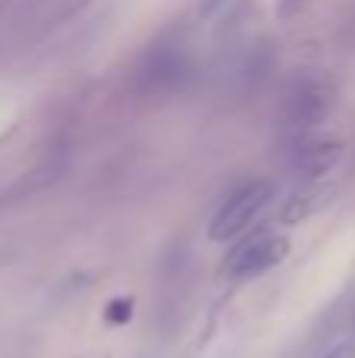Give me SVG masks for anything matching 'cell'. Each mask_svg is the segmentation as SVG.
I'll return each mask as SVG.
<instances>
[{
	"mask_svg": "<svg viewBox=\"0 0 355 358\" xmlns=\"http://www.w3.org/2000/svg\"><path fill=\"white\" fill-rule=\"evenodd\" d=\"M274 201V185L258 179V182H245L242 189H236L224 204L217 208L211 227H208V236L214 242H226L242 236L252 223L261 217V210H268V204Z\"/></svg>",
	"mask_w": 355,
	"mask_h": 358,
	"instance_id": "obj_1",
	"label": "cell"
},
{
	"mask_svg": "<svg viewBox=\"0 0 355 358\" xmlns=\"http://www.w3.org/2000/svg\"><path fill=\"white\" fill-rule=\"evenodd\" d=\"M321 358H355V343L352 340H340V343H333L331 349H327Z\"/></svg>",
	"mask_w": 355,
	"mask_h": 358,
	"instance_id": "obj_5",
	"label": "cell"
},
{
	"mask_svg": "<svg viewBox=\"0 0 355 358\" xmlns=\"http://www.w3.org/2000/svg\"><path fill=\"white\" fill-rule=\"evenodd\" d=\"M289 255V239L280 233H270V229H261V233L242 239L230 255H226L224 273L230 280H255L261 273L274 271L283 258Z\"/></svg>",
	"mask_w": 355,
	"mask_h": 358,
	"instance_id": "obj_2",
	"label": "cell"
},
{
	"mask_svg": "<svg viewBox=\"0 0 355 358\" xmlns=\"http://www.w3.org/2000/svg\"><path fill=\"white\" fill-rule=\"evenodd\" d=\"M333 107V85L321 76H299L287 92V120L293 129L305 132L314 129L318 123H324V117Z\"/></svg>",
	"mask_w": 355,
	"mask_h": 358,
	"instance_id": "obj_3",
	"label": "cell"
},
{
	"mask_svg": "<svg viewBox=\"0 0 355 358\" xmlns=\"http://www.w3.org/2000/svg\"><path fill=\"white\" fill-rule=\"evenodd\" d=\"M305 3L308 0H277V13H280V16H293V13H299Z\"/></svg>",
	"mask_w": 355,
	"mask_h": 358,
	"instance_id": "obj_6",
	"label": "cell"
},
{
	"mask_svg": "<svg viewBox=\"0 0 355 358\" xmlns=\"http://www.w3.org/2000/svg\"><path fill=\"white\" fill-rule=\"evenodd\" d=\"M340 161V142L327 136H314V132H299L293 138L287 151V164L296 176L302 179H318L327 170H333V164Z\"/></svg>",
	"mask_w": 355,
	"mask_h": 358,
	"instance_id": "obj_4",
	"label": "cell"
},
{
	"mask_svg": "<svg viewBox=\"0 0 355 358\" xmlns=\"http://www.w3.org/2000/svg\"><path fill=\"white\" fill-rule=\"evenodd\" d=\"M129 302H113L110 305V321H129Z\"/></svg>",
	"mask_w": 355,
	"mask_h": 358,
	"instance_id": "obj_7",
	"label": "cell"
}]
</instances>
